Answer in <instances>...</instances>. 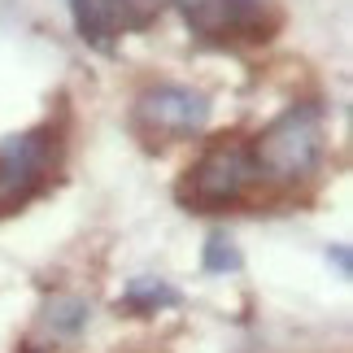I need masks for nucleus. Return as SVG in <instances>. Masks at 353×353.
Returning <instances> with one entry per match:
<instances>
[{"label":"nucleus","instance_id":"3","mask_svg":"<svg viewBox=\"0 0 353 353\" xmlns=\"http://www.w3.org/2000/svg\"><path fill=\"white\" fill-rule=\"evenodd\" d=\"M52 157V140L48 131H31V135H9L0 140V205H18L44 183Z\"/></svg>","mask_w":353,"mask_h":353},{"label":"nucleus","instance_id":"12","mask_svg":"<svg viewBox=\"0 0 353 353\" xmlns=\"http://www.w3.org/2000/svg\"><path fill=\"white\" fill-rule=\"evenodd\" d=\"M31 353H35V349H31Z\"/></svg>","mask_w":353,"mask_h":353},{"label":"nucleus","instance_id":"8","mask_svg":"<svg viewBox=\"0 0 353 353\" xmlns=\"http://www.w3.org/2000/svg\"><path fill=\"white\" fill-rule=\"evenodd\" d=\"M88 301L83 296H52V301L44 305V319H48V327L52 332H65V336H74V332H83L88 327Z\"/></svg>","mask_w":353,"mask_h":353},{"label":"nucleus","instance_id":"1","mask_svg":"<svg viewBox=\"0 0 353 353\" xmlns=\"http://www.w3.org/2000/svg\"><path fill=\"white\" fill-rule=\"evenodd\" d=\"M249 153H253L257 174H266V179H275V183L305 179V174L319 166V157H323L319 114L310 110V105H296V110L275 118L262 135H257V144L249 148Z\"/></svg>","mask_w":353,"mask_h":353},{"label":"nucleus","instance_id":"4","mask_svg":"<svg viewBox=\"0 0 353 353\" xmlns=\"http://www.w3.org/2000/svg\"><path fill=\"white\" fill-rule=\"evenodd\" d=\"M140 122L161 135H196L210 122V101L183 83H157L140 97Z\"/></svg>","mask_w":353,"mask_h":353},{"label":"nucleus","instance_id":"9","mask_svg":"<svg viewBox=\"0 0 353 353\" xmlns=\"http://www.w3.org/2000/svg\"><path fill=\"white\" fill-rule=\"evenodd\" d=\"M166 5H170V0H114L118 31H144V26L153 22Z\"/></svg>","mask_w":353,"mask_h":353},{"label":"nucleus","instance_id":"6","mask_svg":"<svg viewBox=\"0 0 353 353\" xmlns=\"http://www.w3.org/2000/svg\"><path fill=\"white\" fill-rule=\"evenodd\" d=\"M70 13H74V26L88 44H97V48L114 44V35H118L114 0H70Z\"/></svg>","mask_w":353,"mask_h":353},{"label":"nucleus","instance_id":"7","mask_svg":"<svg viewBox=\"0 0 353 353\" xmlns=\"http://www.w3.org/2000/svg\"><path fill=\"white\" fill-rule=\"evenodd\" d=\"M122 305L135 310V314H153L161 305H179V292H174L170 283H161V279H131Z\"/></svg>","mask_w":353,"mask_h":353},{"label":"nucleus","instance_id":"2","mask_svg":"<svg viewBox=\"0 0 353 353\" xmlns=\"http://www.w3.org/2000/svg\"><path fill=\"white\" fill-rule=\"evenodd\" d=\"M257 179L253 153L244 144H214L205 157L188 170L183 201H192L196 210H227L244 196V188Z\"/></svg>","mask_w":353,"mask_h":353},{"label":"nucleus","instance_id":"11","mask_svg":"<svg viewBox=\"0 0 353 353\" xmlns=\"http://www.w3.org/2000/svg\"><path fill=\"white\" fill-rule=\"evenodd\" d=\"M332 262H336V270H341V275H349V270H353V257H349V249H345V244H332Z\"/></svg>","mask_w":353,"mask_h":353},{"label":"nucleus","instance_id":"10","mask_svg":"<svg viewBox=\"0 0 353 353\" xmlns=\"http://www.w3.org/2000/svg\"><path fill=\"white\" fill-rule=\"evenodd\" d=\"M205 270H240V253L223 232H214L205 244Z\"/></svg>","mask_w":353,"mask_h":353},{"label":"nucleus","instance_id":"5","mask_svg":"<svg viewBox=\"0 0 353 353\" xmlns=\"http://www.w3.org/2000/svg\"><path fill=\"white\" fill-rule=\"evenodd\" d=\"M174 9L201 39H227L236 31H249L253 22L249 0H174Z\"/></svg>","mask_w":353,"mask_h":353}]
</instances>
